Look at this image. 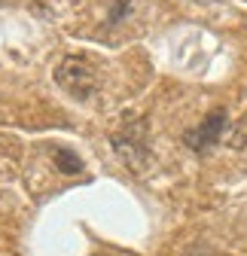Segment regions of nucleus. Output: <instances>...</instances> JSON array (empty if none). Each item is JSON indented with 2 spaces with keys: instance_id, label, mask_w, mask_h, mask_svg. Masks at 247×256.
Masks as SVG:
<instances>
[{
  "instance_id": "1",
  "label": "nucleus",
  "mask_w": 247,
  "mask_h": 256,
  "mask_svg": "<svg viewBox=\"0 0 247 256\" xmlns=\"http://www.w3.org/2000/svg\"><path fill=\"white\" fill-rule=\"evenodd\" d=\"M55 82L64 88L70 98H76V101L92 98V92L98 88V76H95V70H92V64L82 61V58H76V55H68V58L58 61Z\"/></svg>"
},
{
  "instance_id": "4",
  "label": "nucleus",
  "mask_w": 247,
  "mask_h": 256,
  "mask_svg": "<svg viewBox=\"0 0 247 256\" xmlns=\"http://www.w3.org/2000/svg\"><path fill=\"white\" fill-rule=\"evenodd\" d=\"M52 158H55V165H58L61 174H80V171H82V158H80L74 150H68V146H58V150L52 152Z\"/></svg>"
},
{
  "instance_id": "6",
  "label": "nucleus",
  "mask_w": 247,
  "mask_h": 256,
  "mask_svg": "<svg viewBox=\"0 0 247 256\" xmlns=\"http://www.w3.org/2000/svg\"><path fill=\"white\" fill-rule=\"evenodd\" d=\"M132 4V0H119V4H116V10H113V18H119L122 12H126V6Z\"/></svg>"
},
{
  "instance_id": "3",
  "label": "nucleus",
  "mask_w": 247,
  "mask_h": 256,
  "mask_svg": "<svg viewBox=\"0 0 247 256\" xmlns=\"http://www.w3.org/2000/svg\"><path fill=\"white\" fill-rule=\"evenodd\" d=\"M226 132V110L217 107V110H210L192 132H186V144L196 150V152H208L214 144H217Z\"/></svg>"
},
{
  "instance_id": "2",
  "label": "nucleus",
  "mask_w": 247,
  "mask_h": 256,
  "mask_svg": "<svg viewBox=\"0 0 247 256\" xmlns=\"http://www.w3.org/2000/svg\"><path fill=\"white\" fill-rule=\"evenodd\" d=\"M110 140H113L116 156H119L132 171H140V168L146 165L150 150H146V134H144V125H140V122H126Z\"/></svg>"
},
{
  "instance_id": "5",
  "label": "nucleus",
  "mask_w": 247,
  "mask_h": 256,
  "mask_svg": "<svg viewBox=\"0 0 247 256\" xmlns=\"http://www.w3.org/2000/svg\"><path fill=\"white\" fill-rule=\"evenodd\" d=\"M229 146H235V150H244V146H247V116L235 125V132H232V138H229Z\"/></svg>"
}]
</instances>
